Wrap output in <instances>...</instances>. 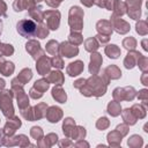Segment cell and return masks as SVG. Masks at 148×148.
<instances>
[{
	"instance_id": "obj_1",
	"label": "cell",
	"mask_w": 148,
	"mask_h": 148,
	"mask_svg": "<svg viewBox=\"0 0 148 148\" xmlns=\"http://www.w3.org/2000/svg\"><path fill=\"white\" fill-rule=\"evenodd\" d=\"M16 29H17V32L22 37L31 38V37L37 36V24L32 20L24 18V20L18 21L17 25H16Z\"/></svg>"
}]
</instances>
